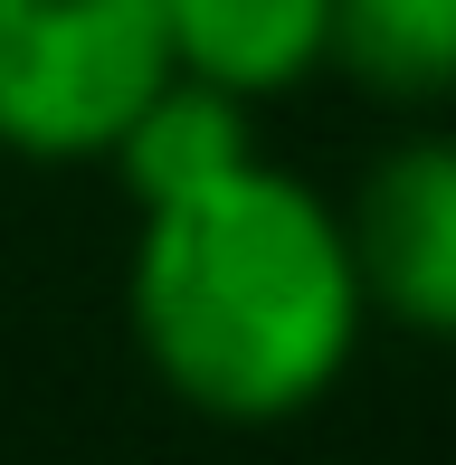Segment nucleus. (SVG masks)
I'll use <instances>...</instances> for the list:
<instances>
[{"label": "nucleus", "instance_id": "obj_3", "mask_svg": "<svg viewBox=\"0 0 456 465\" xmlns=\"http://www.w3.org/2000/svg\"><path fill=\"white\" fill-rule=\"evenodd\" d=\"M342 228L371 323L456 351V124H419L381 143L362 190L342 200Z\"/></svg>", "mask_w": 456, "mask_h": 465}, {"label": "nucleus", "instance_id": "obj_2", "mask_svg": "<svg viewBox=\"0 0 456 465\" xmlns=\"http://www.w3.org/2000/svg\"><path fill=\"white\" fill-rule=\"evenodd\" d=\"M162 76V0H0V153L29 172L105 162Z\"/></svg>", "mask_w": 456, "mask_h": 465}, {"label": "nucleus", "instance_id": "obj_5", "mask_svg": "<svg viewBox=\"0 0 456 465\" xmlns=\"http://www.w3.org/2000/svg\"><path fill=\"white\" fill-rule=\"evenodd\" d=\"M247 153H257V104L172 67L153 95H143V114L114 134L105 172L124 181V200H134V209H162V200H191V190L228 181Z\"/></svg>", "mask_w": 456, "mask_h": 465}, {"label": "nucleus", "instance_id": "obj_1", "mask_svg": "<svg viewBox=\"0 0 456 465\" xmlns=\"http://www.w3.org/2000/svg\"><path fill=\"white\" fill-rule=\"evenodd\" d=\"M124 332L153 390L210 428L314 418L371 332L342 200L247 153L191 200L134 209Z\"/></svg>", "mask_w": 456, "mask_h": 465}, {"label": "nucleus", "instance_id": "obj_4", "mask_svg": "<svg viewBox=\"0 0 456 465\" xmlns=\"http://www.w3.org/2000/svg\"><path fill=\"white\" fill-rule=\"evenodd\" d=\"M172 67L247 104H276L333 67V0H162Z\"/></svg>", "mask_w": 456, "mask_h": 465}, {"label": "nucleus", "instance_id": "obj_6", "mask_svg": "<svg viewBox=\"0 0 456 465\" xmlns=\"http://www.w3.org/2000/svg\"><path fill=\"white\" fill-rule=\"evenodd\" d=\"M333 76L371 104H456V0H333Z\"/></svg>", "mask_w": 456, "mask_h": 465}]
</instances>
